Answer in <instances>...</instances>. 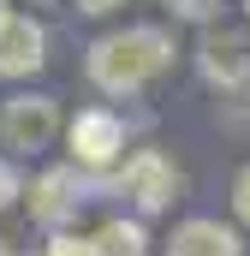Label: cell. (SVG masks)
<instances>
[{
    "label": "cell",
    "mask_w": 250,
    "mask_h": 256,
    "mask_svg": "<svg viewBox=\"0 0 250 256\" xmlns=\"http://www.w3.org/2000/svg\"><path fill=\"white\" fill-rule=\"evenodd\" d=\"M167 60H173L167 30L131 24V30H114V36H102V42L90 48V78H96L108 96H131V90H143L149 78H161Z\"/></svg>",
    "instance_id": "6da1fadb"
},
{
    "label": "cell",
    "mask_w": 250,
    "mask_h": 256,
    "mask_svg": "<svg viewBox=\"0 0 250 256\" xmlns=\"http://www.w3.org/2000/svg\"><path fill=\"white\" fill-rule=\"evenodd\" d=\"M12 196H18V173H12V167H6V161H0V208H6V202H12Z\"/></svg>",
    "instance_id": "4fadbf2b"
},
{
    "label": "cell",
    "mask_w": 250,
    "mask_h": 256,
    "mask_svg": "<svg viewBox=\"0 0 250 256\" xmlns=\"http://www.w3.org/2000/svg\"><path fill=\"white\" fill-rule=\"evenodd\" d=\"M143 244H149V238H143L137 220H108V226L96 232V250H102V256H149Z\"/></svg>",
    "instance_id": "9c48e42d"
},
{
    "label": "cell",
    "mask_w": 250,
    "mask_h": 256,
    "mask_svg": "<svg viewBox=\"0 0 250 256\" xmlns=\"http://www.w3.org/2000/svg\"><path fill=\"white\" fill-rule=\"evenodd\" d=\"M167 6H173V18H208L220 0H167Z\"/></svg>",
    "instance_id": "8fae6325"
},
{
    "label": "cell",
    "mask_w": 250,
    "mask_h": 256,
    "mask_svg": "<svg viewBox=\"0 0 250 256\" xmlns=\"http://www.w3.org/2000/svg\"><path fill=\"white\" fill-rule=\"evenodd\" d=\"M202 78L220 84V90H232V84L250 78V42L238 36V30H220V36L202 42Z\"/></svg>",
    "instance_id": "8992f818"
},
{
    "label": "cell",
    "mask_w": 250,
    "mask_h": 256,
    "mask_svg": "<svg viewBox=\"0 0 250 256\" xmlns=\"http://www.w3.org/2000/svg\"><path fill=\"white\" fill-rule=\"evenodd\" d=\"M114 6H125V0H78V12H96V18H102V12H114Z\"/></svg>",
    "instance_id": "5bb4252c"
},
{
    "label": "cell",
    "mask_w": 250,
    "mask_h": 256,
    "mask_svg": "<svg viewBox=\"0 0 250 256\" xmlns=\"http://www.w3.org/2000/svg\"><path fill=\"white\" fill-rule=\"evenodd\" d=\"M42 48H48V36H42V24L30 12H0V78L42 72V60H48Z\"/></svg>",
    "instance_id": "3957f363"
},
{
    "label": "cell",
    "mask_w": 250,
    "mask_h": 256,
    "mask_svg": "<svg viewBox=\"0 0 250 256\" xmlns=\"http://www.w3.org/2000/svg\"><path fill=\"white\" fill-rule=\"evenodd\" d=\"M54 131H60L54 96H6V102H0V143H6V149L36 155V149L54 143Z\"/></svg>",
    "instance_id": "7a4b0ae2"
},
{
    "label": "cell",
    "mask_w": 250,
    "mask_h": 256,
    "mask_svg": "<svg viewBox=\"0 0 250 256\" xmlns=\"http://www.w3.org/2000/svg\"><path fill=\"white\" fill-rule=\"evenodd\" d=\"M0 256H6V250H0Z\"/></svg>",
    "instance_id": "9a60e30c"
},
{
    "label": "cell",
    "mask_w": 250,
    "mask_h": 256,
    "mask_svg": "<svg viewBox=\"0 0 250 256\" xmlns=\"http://www.w3.org/2000/svg\"><path fill=\"white\" fill-rule=\"evenodd\" d=\"M167 256H244V244H238V232L220 226V220H185V226L173 232Z\"/></svg>",
    "instance_id": "ba28073f"
},
{
    "label": "cell",
    "mask_w": 250,
    "mask_h": 256,
    "mask_svg": "<svg viewBox=\"0 0 250 256\" xmlns=\"http://www.w3.org/2000/svg\"><path fill=\"white\" fill-rule=\"evenodd\" d=\"M78 173L72 167H54V173H42L36 185H30V214L42 220V226H60L66 214H78Z\"/></svg>",
    "instance_id": "52a82bcc"
},
{
    "label": "cell",
    "mask_w": 250,
    "mask_h": 256,
    "mask_svg": "<svg viewBox=\"0 0 250 256\" xmlns=\"http://www.w3.org/2000/svg\"><path fill=\"white\" fill-rule=\"evenodd\" d=\"M125 196L143 208V214H155V208H167L173 202V191H179V173H173V161L167 155H155V149H143V155H131L120 173Z\"/></svg>",
    "instance_id": "277c9868"
},
{
    "label": "cell",
    "mask_w": 250,
    "mask_h": 256,
    "mask_svg": "<svg viewBox=\"0 0 250 256\" xmlns=\"http://www.w3.org/2000/svg\"><path fill=\"white\" fill-rule=\"evenodd\" d=\"M66 137H72L78 167H108V161L125 149V126L108 114V108H84V114L66 126Z\"/></svg>",
    "instance_id": "5b68a950"
},
{
    "label": "cell",
    "mask_w": 250,
    "mask_h": 256,
    "mask_svg": "<svg viewBox=\"0 0 250 256\" xmlns=\"http://www.w3.org/2000/svg\"><path fill=\"white\" fill-rule=\"evenodd\" d=\"M232 208H238V220L250 226V167L238 173V185H232Z\"/></svg>",
    "instance_id": "7c38bea8"
},
{
    "label": "cell",
    "mask_w": 250,
    "mask_h": 256,
    "mask_svg": "<svg viewBox=\"0 0 250 256\" xmlns=\"http://www.w3.org/2000/svg\"><path fill=\"white\" fill-rule=\"evenodd\" d=\"M48 256H102V250H96V238H72V232H60V238L48 244Z\"/></svg>",
    "instance_id": "30bf717a"
}]
</instances>
